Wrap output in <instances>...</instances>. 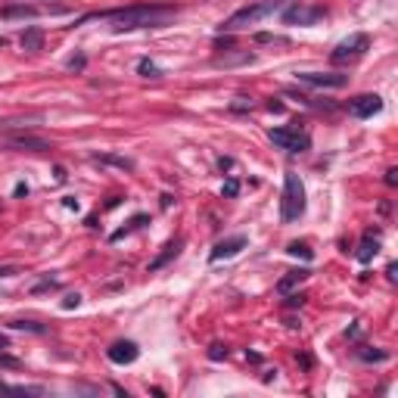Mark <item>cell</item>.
<instances>
[{"instance_id": "cell-20", "label": "cell", "mask_w": 398, "mask_h": 398, "mask_svg": "<svg viewBox=\"0 0 398 398\" xmlns=\"http://www.w3.org/2000/svg\"><path fill=\"white\" fill-rule=\"evenodd\" d=\"M78 305H81V296H78V292H72V296L62 299V308H78Z\"/></svg>"}, {"instance_id": "cell-15", "label": "cell", "mask_w": 398, "mask_h": 398, "mask_svg": "<svg viewBox=\"0 0 398 398\" xmlns=\"http://www.w3.org/2000/svg\"><path fill=\"white\" fill-rule=\"evenodd\" d=\"M178 253H180V240H171L169 246H165V253L159 255V258H152V262H150V271H159V268H165V264H169V262H171V258L178 255Z\"/></svg>"}, {"instance_id": "cell-23", "label": "cell", "mask_w": 398, "mask_h": 398, "mask_svg": "<svg viewBox=\"0 0 398 398\" xmlns=\"http://www.w3.org/2000/svg\"><path fill=\"white\" fill-rule=\"evenodd\" d=\"M208 355H212V358H221V355H227V348H221V346H212V352H208Z\"/></svg>"}, {"instance_id": "cell-21", "label": "cell", "mask_w": 398, "mask_h": 398, "mask_svg": "<svg viewBox=\"0 0 398 398\" xmlns=\"http://www.w3.org/2000/svg\"><path fill=\"white\" fill-rule=\"evenodd\" d=\"M236 190H240L236 180H227V184H225V197H236Z\"/></svg>"}, {"instance_id": "cell-4", "label": "cell", "mask_w": 398, "mask_h": 398, "mask_svg": "<svg viewBox=\"0 0 398 398\" xmlns=\"http://www.w3.org/2000/svg\"><path fill=\"white\" fill-rule=\"evenodd\" d=\"M268 137H271V143L280 146L286 152H305L311 146V137L299 128H271Z\"/></svg>"}, {"instance_id": "cell-6", "label": "cell", "mask_w": 398, "mask_h": 398, "mask_svg": "<svg viewBox=\"0 0 398 398\" xmlns=\"http://www.w3.org/2000/svg\"><path fill=\"white\" fill-rule=\"evenodd\" d=\"M324 16H327L324 6H292V10L283 13V22L286 25H314Z\"/></svg>"}, {"instance_id": "cell-14", "label": "cell", "mask_w": 398, "mask_h": 398, "mask_svg": "<svg viewBox=\"0 0 398 398\" xmlns=\"http://www.w3.org/2000/svg\"><path fill=\"white\" fill-rule=\"evenodd\" d=\"M305 280H308V271H305V268L290 271L286 277H280V280H277V290H280V292H290L292 286H299V283H305Z\"/></svg>"}, {"instance_id": "cell-22", "label": "cell", "mask_w": 398, "mask_h": 398, "mask_svg": "<svg viewBox=\"0 0 398 398\" xmlns=\"http://www.w3.org/2000/svg\"><path fill=\"white\" fill-rule=\"evenodd\" d=\"M0 367H19V361L10 358V355H0Z\"/></svg>"}, {"instance_id": "cell-1", "label": "cell", "mask_w": 398, "mask_h": 398, "mask_svg": "<svg viewBox=\"0 0 398 398\" xmlns=\"http://www.w3.org/2000/svg\"><path fill=\"white\" fill-rule=\"evenodd\" d=\"M178 16V6L169 3H134L125 10L106 13V19L113 22L115 31H134V29H162Z\"/></svg>"}, {"instance_id": "cell-5", "label": "cell", "mask_w": 398, "mask_h": 398, "mask_svg": "<svg viewBox=\"0 0 398 398\" xmlns=\"http://www.w3.org/2000/svg\"><path fill=\"white\" fill-rule=\"evenodd\" d=\"M367 47H370V38L367 34H355V38H348V41H342V44L333 50V62H355V59H361L367 53Z\"/></svg>"}, {"instance_id": "cell-24", "label": "cell", "mask_w": 398, "mask_h": 398, "mask_svg": "<svg viewBox=\"0 0 398 398\" xmlns=\"http://www.w3.org/2000/svg\"><path fill=\"white\" fill-rule=\"evenodd\" d=\"M6 346H10V339H6L3 333H0V348H6Z\"/></svg>"}, {"instance_id": "cell-2", "label": "cell", "mask_w": 398, "mask_h": 398, "mask_svg": "<svg viewBox=\"0 0 398 398\" xmlns=\"http://www.w3.org/2000/svg\"><path fill=\"white\" fill-rule=\"evenodd\" d=\"M305 215V187L296 171H286L283 178V199H280V221L292 225Z\"/></svg>"}, {"instance_id": "cell-11", "label": "cell", "mask_w": 398, "mask_h": 398, "mask_svg": "<svg viewBox=\"0 0 398 398\" xmlns=\"http://www.w3.org/2000/svg\"><path fill=\"white\" fill-rule=\"evenodd\" d=\"M10 150H31V152H44L50 150V143L44 141V137H31V134H19V137H10L6 141Z\"/></svg>"}, {"instance_id": "cell-8", "label": "cell", "mask_w": 398, "mask_h": 398, "mask_svg": "<svg viewBox=\"0 0 398 398\" xmlns=\"http://www.w3.org/2000/svg\"><path fill=\"white\" fill-rule=\"evenodd\" d=\"M383 109V100L376 94H361L355 97V100H348V113H352L355 118H370L376 115Z\"/></svg>"}, {"instance_id": "cell-10", "label": "cell", "mask_w": 398, "mask_h": 398, "mask_svg": "<svg viewBox=\"0 0 398 398\" xmlns=\"http://www.w3.org/2000/svg\"><path fill=\"white\" fill-rule=\"evenodd\" d=\"M243 246H246V236H230V240H221L218 246L208 253V258H212V262H221V258H234Z\"/></svg>"}, {"instance_id": "cell-16", "label": "cell", "mask_w": 398, "mask_h": 398, "mask_svg": "<svg viewBox=\"0 0 398 398\" xmlns=\"http://www.w3.org/2000/svg\"><path fill=\"white\" fill-rule=\"evenodd\" d=\"M41 44H44V34H41L38 29L22 31V47L25 50H41Z\"/></svg>"}, {"instance_id": "cell-18", "label": "cell", "mask_w": 398, "mask_h": 398, "mask_svg": "<svg viewBox=\"0 0 398 398\" xmlns=\"http://www.w3.org/2000/svg\"><path fill=\"white\" fill-rule=\"evenodd\" d=\"M100 162H109V165H118V169H134V162L131 159H118V156H100Z\"/></svg>"}, {"instance_id": "cell-3", "label": "cell", "mask_w": 398, "mask_h": 398, "mask_svg": "<svg viewBox=\"0 0 398 398\" xmlns=\"http://www.w3.org/2000/svg\"><path fill=\"white\" fill-rule=\"evenodd\" d=\"M277 6H280V0H264V3L243 6V10H236L234 16L225 19V25H221V29H225V31H243V29H249V25H255L258 19H264L268 13H274Z\"/></svg>"}, {"instance_id": "cell-12", "label": "cell", "mask_w": 398, "mask_h": 398, "mask_svg": "<svg viewBox=\"0 0 398 398\" xmlns=\"http://www.w3.org/2000/svg\"><path fill=\"white\" fill-rule=\"evenodd\" d=\"M41 13H50V10H44V6H29V3H22V6H3V10H0V16H3V19H38Z\"/></svg>"}, {"instance_id": "cell-17", "label": "cell", "mask_w": 398, "mask_h": 398, "mask_svg": "<svg viewBox=\"0 0 398 398\" xmlns=\"http://www.w3.org/2000/svg\"><path fill=\"white\" fill-rule=\"evenodd\" d=\"M286 253H290V255H296V258H299V255H302V258H305V262H308V258L314 255V253H311V249H308V243H290V249H286Z\"/></svg>"}, {"instance_id": "cell-9", "label": "cell", "mask_w": 398, "mask_h": 398, "mask_svg": "<svg viewBox=\"0 0 398 398\" xmlns=\"http://www.w3.org/2000/svg\"><path fill=\"white\" fill-rule=\"evenodd\" d=\"M109 361L113 364H131V361H137V355H141V348L134 346V342H115V346H109Z\"/></svg>"}, {"instance_id": "cell-13", "label": "cell", "mask_w": 398, "mask_h": 398, "mask_svg": "<svg viewBox=\"0 0 398 398\" xmlns=\"http://www.w3.org/2000/svg\"><path fill=\"white\" fill-rule=\"evenodd\" d=\"M376 253H380V236H374V234H364V240H361V246H358V262H370V258H374Z\"/></svg>"}, {"instance_id": "cell-7", "label": "cell", "mask_w": 398, "mask_h": 398, "mask_svg": "<svg viewBox=\"0 0 398 398\" xmlns=\"http://www.w3.org/2000/svg\"><path fill=\"white\" fill-rule=\"evenodd\" d=\"M296 78L311 87H346L348 85V75H339V72H327V75L324 72H299Z\"/></svg>"}, {"instance_id": "cell-19", "label": "cell", "mask_w": 398, "mask_h": 398, "mask_svg": "<svg viewBox=\"0 0 398 398\" xmlns=\"http://www.w3.org/2000/svg\"><path fill=\"white\" fill-rule=\"evenodd\" d=\"M141 75H143V78H159V75H162V72H159V66H152V62H141Z\"/></svg>"}]
</instances>
